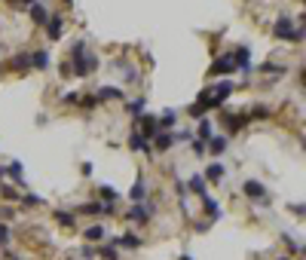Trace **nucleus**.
<instances>
[{
	"label": "nucleus",
	"mask_w": 306,
	"mask_h": 260,
	"mask_svg": "<svg viewBox=\"0 0 306 260\" xmlns=\"http://www.w3.org/2000/svg\"><path fill=\"white\" fill-rule=\"evenodd\" d=\"M187 190L196 193V196H205V178H202V175H193V178L187 181Z\"/></svg>",
	"instance_id": "dca6fc26"
},
{
	"label": "nucleus",
	"mask_w": 306,
	"mask_h": 260,
	"mask_svg": "<svg viewBox=\"0 0 306 260\" xmlns=\"http://www.w3.org/2000/svg\"><path fill=\"white\" fill-rule=\"evenodd\" d=\"M70 70H74V77H89L95 67H98V58L95 55H86V40H74V46H70Z\"/></svg>",
	"instance_id": "f257e3e1"
},
{
	"label": "nucleus",
	"mask_w": 306,
	"mask_h": 260,
	"mask_svg": "<svg viewBox=\"0 0 306 260\" xmlns=\"http://www.w3.org/2000/svg\"><path fill=\"white\" fill-rule=\"evenodd\" d=\"M6 242H9V227L0 224V245H6Z\"/></svg>",
	"instance_id": "7c9ffc66"
},
{
	"label": "nucleus",
	"mask_w": 306,
	"mask_h": 260,
	"mask_svg": "<svg viewBox=\"0 0 306 260\" xmlns=\"http://www.w3.org/2000/svg\"><path fill=\"white\" fill-rule=\"evenodd\" d=\"M61 28H64V15H61V12H55V15L46 18V34H49V40H58V37H61Z\"/></svg>",
	"instance_id": "6e6552de"
},
{
	"label": "nucleus",
	"mask_w": 306,
	"mask_h": 260,
	"mask_svg": "<svg viewBox=\"0 0 306 260\" xmlns=\"http://www.w3.org/2000/svg\"><path fill=\"white\" fill-rule=\"evenodd\" d=\"M98 196H101L104 202H116V196H120V193H116L113 187H107V184H101V187H98Z\"/></svg>",
	"instance_id": "4be33fe9"
},
{
	"label": "nucleus",
	"mask_w": 306,
	"mask_h": 260,
	"mask_svg": "<svg viewBox=\"0 0 306 260\" xmlns=\"http://www.w3.org/2000/svg\"><path fill=\"white\" fill-rule=\"evenodd\" d=\"M273 37L285 40V43H303V25L294 31V18L291 15H279L276 25H273Z\"/></svg>",
	"instance_id": "f03ea898"
},
{
	"label": "nucleus",
	"mask_w": 306,
	"mask_h": 260,
	"mask_svg": "<svg viewBox=\"0 0 306 260\" xmlns=\"http://www.w3.org/2000/svg\"><path fill=\"white\" fill-rule=\"evenodd\" d=\"M190 150H193L196 156H202V153H205V141H202V138H199V141H190Z\"/></svg>",
	"instance_id": "c85d7f7f"
},
{
	"label": "nucleus",
	"mask_w": 306,
	"mask_h": 260,
	"mask_svg": "<svg viewBox=\"0 0 306 260\" xmlns=\"http://www.w3.org/2000/svg\"><path fill=\"white\" fill-rule=\"evenodd\" d=\"M0 193H3L6 199H18V193H15L12 187H6V184H0Z\"/></svg>",
	"instance_id": "c756f323"
},
{
	"label": "nucleus",
	"mask_w": 306,
	"mask_h": 260,
	"mask_svg": "<svg viewBox=\"0 0 306 260\" xmlns=\"http://www.w3.org/2000/svg\"><path fill=\"white\" fill-rule=\"evenodd\" d=\"M202 208H205V211L211 215V221H218V218H221V211H218V202H215V199H211L208 193L202 196Z\"/></svg>",
	"instance_id": "6ab92c4d"
},
{
	"label": "nucleus",
	"mask_w": 306,
	"mask_h": 260,
	"mask_svg": "<svg viewBox=\"0 0 306 260\" xmlns=\"http://www.w3.org/2000/svg\"><path fill=\"white\" fill-rule=\"evenodd\" d=\"M113 245H116V248H138V245H141V239H138L135 233H123V236H116V239H113Z\"/></svg>",
	"instance_id": "f8f14e48"
},
{
	"label": "nucleus",
	"mask_w": 306,
	"mask_h": 260,
	"mask_svg": "<svg viewBox=\"0 0 306 260\" xmlns=\"http://www.w3.org/2000/svg\"><path fill=\"white\" fill-rule=\"evenodd\" d=\"M199 138H202V141H208V138H211V123H208V120H202V123H199Z\"/></svg>",
	"instance_id": "bb28decb"
},
{
	"label": "nucleus",
	"mask_w": 306,
	"mask_h": 260,
	"mask_svg": "<svg viewBox=\"0 0 306 260\" xmlns=\"http://www.w3.org/2000/svg\"><path fill=\"white\" fill-rule=\"evenodd\" d=\"M254 116H257V120H267V116H270V110H267V107H254Z\"/></svg>",
	"instance_id": "2f4dec72"
},
{
	"label": "nucleus",
	"mask_w": 306,
	"mask_h": 260,
	"mask_svg": "<svg viewBox=\"0 0 306 260\" xmlns=\"http://www.w3.org/2000/svg\"><path fill=\"white\" fill-rule=\"evenodd\" d=\"M221 120H224V126L230 129V132H236V129H242L245 123H248V113L242 110V113H221Z\"/></svg>",
	"instance_id": "9d476101"
},
{
	"label": "nucleus",
	"mask_w": 306,
	"mask_h": 260,
	"mask_svg": "<svg viewBox=\"0 0 306 260\" xmlns=\"http://www.w3.org/2000/svg\"><path fill=\"white\" fill-rule=\"evenodd\" d=\"M31 67H37V70H46V67H49V52H46V49L34 52V55H31Z\"/></svg>",
	"instance_id": "2eb2a0df"
},
{
	"label": "nucleus",
	"mask_w": 306,
	"mask_h": 260,
	"mask_svg": "<svg viewBox=\"0 0 306 260\" xmlns=\"http://www.w3.org/2000/svg\"><path fill=\"white\" fill-rule=\"evenodd\" d=\"M227 144H230V141H227L224 135H218V138H208V144H205V150H211L215 156H221V153L227 150Z\"/></svg>",
	"instance_id": "ddd939ff"
},
{
	"label": "nucleus",
	"mask_w": 306,
	"mask_h": 260,
	"mask_svg": "<svg viewBox=\"0 0 306 260\" xmlns=\"http://www.w3.org/2000/svg\"><path fill=\"white\" fill-rule=\"evenodd\" d=\"M279 260H291V257H279Z\"/></svg>",
	"instance_id": "f704fd0d"
},
{
	"label": "nucleus",
	"mask_w": 306,
	"mask_h": 260,
	"mask_svg": "<svg viewBox=\"0 0 306 260\" xmlns=\"http://www.w3.org/2000/svg\"><path fill=\"white\" fill-rule=\"evenodd\" d=\"M202 178H205V181H221V178H224V166H221V162L208 166V172H205Z\"/></svg>",
	"instance_id": "aec40b11"
},
{
	"label": "nucleus",
	"mask_w": 306,
	"mask_h": 260,
	"mask_svg": "<svg viewBox=\"0 0 306 260\" xmlns=\"http://www.w3.org/2000/svg\"><path fill=\"white\" fill-rule=\"evenodd\" d=\"M104 236H107V233H104V227H101V224H98V227H89V230H86V239H89V242H101Z\"/></svg>",
	"instance_id": "5701e85b"
},
{
	"label": "nucleus",
	"mask_w": 306,
	"mask_h": 260,
	"mask_svg": "<svg viewBox=\"0 0 306 260\" xmlns=\"http://www.w3.org/2000/svg\"><path fill=\"white\" fill-rule=\"evenodd\" d=\"M138 132L144 135V141H153V135L159 132V126H156V116H138Z\"/></svg>",
	"instance_id": "423d86ee"
},
{
	"label": "nucleus",
	"mask_w": 306,
	"mask_h": 260,
	"mask_svg": "<svg viewBox=\"0 0 306 260\" xmlns=\"http://www.w3.org/2000/svg\"><path fill=\"white\" fill-rule=\"evenodd\" d=\"M12 67H15V70H28V67H31V55H15V58H12Z\"/></svg>",
	"instance_id": "b1692460"
},
{
	"label": "nucleus",
	"mask_w": 306,
	"mask_h": 260,
	"mask_svg": "<svg viewBox=\"0 0 306 260\" xmlns=\"http://www.w3.org/2000/svg\"><path fill=\"white\" fill-rule=\"evenodd\" d=\"M64 3H67V6H70V0H64Z\"/></svg>",
	"instance_id": "e433bc0d"
},
{
	"label": "nucleus",
	"mask_w": 306,
	"mask_h": 260,
	"mask_svg": "<svg viewBox=\"0 0 306 260\" xmlns=\"http://www.w3.org/2000/svg\"><path fill=\"white\" fill-rule=\"evenodd\" d=\"M52 218H55L61 227H77V218H74V215H67V211H52Z\"/></svg>",
	"instance_id": "412c9836"
},
{
	"label": "nucleus",
	"mask_w": 306,
	"mask_h": 260,
	"mask_svg": "<svg viewBox=\"0 0 306 260\" xmlns=\"http://www.w3.org/2000/svg\"><path fill=\"white\" fill-rule=\"evenodd\" d=\"M144 107H147V101H144V98H138V101H132V104H129V113H132V116H135V120H138V116H141V110H144Z\"/></svg>",
	"instance_id": "a878e982"
},
{
	"label": "nucleus",
	"mask_w": 306,
	"mask_h": 260,
	"mask_svg": "<svg viewBox=\"0 0 306 260\" xmlns=\"http://www.w3.org/2000/svg\"><path fill=\"white\" fill-rule=\"evenodd\" d=\"M3 178H6V169H3V166H0V184H3Z\"/></svg>",
	"instance_id": "473e14b6"
},
{
	"label": "nucleus",
	"mask_w": 306,
	"mask_h": 260,
	"mask_svg": "<svg viewBox=\"0 0 306 260\" xmlns=\"http://www.w3.org/2000/svg\"><path fill=\"white\" fill-rule=\"evenodd\" d=\"M31 18H34V25H46V18H49L46 6L43 3H31Z\"/></svg>",
	"instance_id": "4468645a"
},
{
	"label": "nucleus",
	"mask_w": 306,
	"mask_h": 260,
	"mask_svg": "<svg viewBox=\"0 0 306 260\" xmlns=\"http://www.w3.org/2000/svg\"><path fill=\"white\" fill-rule=\"evenodd\" d=\"M129 147H132L135 153H147V156H153V147H150V141H144V135H141L138 129H132V135H129Z\"/></svg>",
	"instance_id": "0eeeda50"
},
{
	"label": "nucleus",
	"mask_w": 306,
	"mask_h": 260,
	"mask_svg": "<svg viewBox=\"0 0 306 260\" xmlns=\"http://www.w3.org/2000/svg\"><path fill=\"white\" fill-rule=\"evenodd\" d=\"M153 215H156V202H144V199H141V202H135V205L126 211V218H129V221H141V224H147Z\"/></svg>",
	"instance_id": "7ed1b4c3"
},
{
	"label": "nucleus",
	"mask_w": 306,
	"mask_h": 260,
	"mask_svg": "<svg viewBox=\"0 0 306 260\" xmlns=\"http://www.w3.org/2000/svg\"><path fill=\"white\" fill-rule=\"evenodd\" d=\"M95 254H101L104 260H120V254H116V245H107V248H98Z\"/></svg>",
	"instance_id": "393cba45"
},
{
	"label": "nucleus",
	"mask_w": 306,
	"mask_h": 260,
	"mask_svg": "<svg viewBox=\"0 0 306 260\" xmlns=\"http://www.w3.org/2000/svg\"><path fill=\"white\" fill-rule=\"evenodd\" d=\"M242 193H245L248 199H261V202H270V193H267V187H264L261 181H245V184H242Z\"/></svg>",
	"instance_id": "20e7f679"
},
{
	"label": "nucleus",
	"mask_w": 306,
	"mask_h": 260,
	"mask_svg": "<svg viewBox=\"0 0 306 260\" xmlns=\"http://www.w3.org/2000/svg\"><path fill=\"white\" fill-rule=\"evenodd\" d=\"M181 260H193V257H190V254H184V257H181Z\"/></svg>",
	"instance_id": "72a5a7b5"
},
{
	"label": "nucleus",
	"mask_w": 306,
	"mask_h": 260,
	"mask_svg": "<svg viewBox=\"0 0 306 260\" xmlns=\"http://www.w3.org/2000/svg\"><path fill=\"white\" fill-rule=\"evenodd\" d=\"M34 3H43V0H34Z\"/></svg>",
	"instance_id": "c9c22d12"
},
{
	"label": "nucleus",
	"mask_w": 306,
	"mask_h": 260,
	"mask_svg": "<svg viewBox=\"0 0 306 260\" xmlns=\"http://www.w3.org/2000/svg\"><path fill=\"white\" fill-rule=\"evenodd\" d=\"M233 61H236V67H242L245 74L251 70V52L242 46V49H236V55H233Z\"/></svg>",
	"instance_id": "9b49d317"
},
{
	"label": "nucleus",
	"mask_w": 306,
	"mask_h": 260,
	"mask_svg": "<svg viewBox=\"0 0 306 260\" xmlns=\"http://www.w3.org/2000/svg\"><path fill=\"white\" fill-rule=\"evenodd\" d=\"M129 196H132V202H141V199L147 196V187H144V178H138V181H135V187H132V193H129Z\"/></svg>",
	"instance_id": "a211bd4d"
},
{
	"label": "nucleus",
	"mask_w": 306,
	"mask_h": 260,
	"mask_svg": "<svg viewBox=\"0 0 306 260\" xmlns=\"http://www.w3.org/2000/svg\"><path fill=\"white\" fill-rule=\"evenodd\" d=\"M175 123H178V113H175V110H166V113H162V116L156 120V126H159L162 132H166V129H172Z\"/></svg>",
	"instance_id": "f3484780"
},
{
	"label": "nucleus",
	"mask_w": 306,
	"mask_h": 260,
	"mask_svg": "<svg viewBox=\"0 0 306 260\" xmlns=\"http://www.w3.org/2000/svg\"><path fill=\"white\" fill-rule=\"evenodd\" d=\"M261 70H264V74H285V67H282V64H270V61H267V64H261Z\"/></svg>",
	"instance_id": "cd10ccee"
},
{
	"label": "nucleus",
	"mask_w": 306,
	"mask_h": 260,
	"mask_svg": "<svg viewBox=\"0 0 306 260\" xmlns=\"http://www.w3.org/2000/svg\"><path fill=\"white\" fill-rule=\"evenodd\" d=\"M123 98H126V92L116 89V86H101L95 92V101H123Z\"/></svg>",
	"instance_id": "1a4fd4ad"
},
{
	"label": "nucleus",
	"mask_w": 306,
	"mask_h": 260,
	"mask_svg": "<svg viewBox=\"0 0 306 260\" xmlns=\"http://www.w3.org/2000/svg\"><path fill=\"white\" fill-rule=\"evenodd\" d=\"M236 70V61H233V55H221V58H215V64H211V77H221V74H233Z\"/></svg>",
	"instance_id": "39448f33"
}]
</instances>
